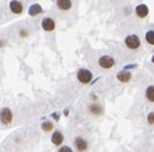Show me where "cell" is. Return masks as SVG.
<instances>
[{
  "label": "cell",
  "mask_w": 154,
  "mask_h": 152,
  "mask_svg": "<svg viewBox=\"0 0 154 152\" xmlns=\"http://www.w3.org/2000/svg\"><path fill=\"white\" fill-rule=\"evenodd\" d=\"M78 80L80 81L82 84H88L89 81L92 80V72L89 70L86 69H82L78 71Z\"/></svg>",
  "instance_id": "cell-1"
},
{
  "label": "cell",
  "mask_w": 154,
  "mask_h": 152,
  "mask_svg": "<svg viewBox=\"0 0 154 152\" xmlns=\"http://www.w3.org/2000/svg\"><path fill=\"white\" fill-rule=\"evenodd\" d=\"M125 43H126L127 47L131 48V50H136V48L140 46V39H139V37H137V36L131 34L129 37H126Z\"/></svg>",
  "instance_id": "cell-2"
},
{
  "label": "cell",
  "mask_w": 154,
  "mask_h": 152,
  "mask_svg": "<svg viewBox=\"0 0 154 152\" xmlns=\"http://www.w3.org/2000/svg\"><path fill=\"white\" fill-rule=\"evenodd\" d=\"M13 119V114H12V110L8 109V108H4L0 112V121H2L4 124H9L12 122Z\"/></svg>",
  "instance_id": "cell-3"
},
{
  "label": "cell",
  "mask_w": 154,
  "mask_h": 152,
  "mask_svg": "<svg viewBox=\"0 0 154 152\" xmlns=\"http://www.w3.org/2000/svg\"><path fill=\"white\" fill-rule=\"evenodd\" d=\"M99 66L101 67H103V69H110V67H112L113 65H115V60L111 57V56H102L99 58Z\"/></svg>",
  "instance_id": "cell-4"
},
{
  "label": "cell",
  "mask_w": 154,
  "mask_h": 152,
  "mask_svg": "<svg viewBox=\"0 0 154 152\" xmlns=\"http://www.w3.org/2000/svg\"><path fill=\"white\" fill-rule=\"evenodd\" d=\"M42 28L47 32H52L55 29V22L52 20L51 18H45L42 20Z\"/></svg>",
  "instance_id": "cell-5"
},
{
  "label": "cell",
  "mask_w": 154,
  "mask_h": 152,
  "mask_svg": "<svg viewBox=\"0 0 154 152\" xmlns=\"http://www.w3.org/2000/svg\"><path fill=\"white\" fill-rule=\"evenodd\" d=\"M135 13H136V15L139 18H145L146 15H148V13H149V9H148L146 5L141 4V5H137V7H136Z\"/></svg>",
  "instance_id": "cell-6"
},
{
  "label": "cell",
  "mask_w": 154,
  "mask_h": 152,
  "mask_svg": "<svg viewBox=\"0 0 154 152\" xmlns=\"http://www.w3.org/2000/svg\"><path fill=\"white\" fill-rule=\"evenodd\" d=\"M9 7H10V10H12L14 14H20V13H22V10H23V5L20 4L19 1H15V0L10 1Z\"/></svg>",
  "instance_id": "cell-7"
},
{
  "label": "cell",
  "mask_w": 154,
  "mask_h": 152,
  "mask_svg": "<svg viewBox=\"0 0 154 152\" xmlns=\"http://www.w3.org/2000/svg\"><path fill=\"white\" fill-rule=\"evenodd\" d=\"M117 79L121 83H127V81H130V79H131V74L127 71V70H124V71L117 74Z\"/></svg>",
  "instance_id": "cell-8"
},
{
  "label": "cell",
  "mask_w": 154,
  "mask_h": 152,
  "mask_svg": "<svg viewBox=\"0 0 154 152\" xmlns=\"http://www.w3.org/2000/svg\"><path fill=\"white\" fill-rule=\"evenodd\" d=\"M51 141H52V143L56 145V146L61 145V142L64 141V136H62V133H61V132H59V131H56L54 134H52Z\"/></svg>",
  "instance_id": "cell-9"
},
{
  "label": "cell",
  "mask_w": 154,
  "mask_h": 152,
  "mask_svg": "<svg viewBox=\"0 0 154 152\" xmlns=\"http://www.w3.org/2000/svg\"><path fill=\"white\" fill-rule=\"evenodd\" d=\"M57 7L62 10H68L71 8V1L70 0H57Z\"/></svg>",
  "instance_id": "cell-10"
},
{
  "label": "cell",
  "mask_w": 154,
  "mask_h": 152,
  "mask_svg": "<svg viewBox=\"0 0 154 152\" xmlns=\"http://www.w3.org/2000/svg\"><path fill=\"white\" fill-rule=\"evenodd\" d=\"M75 145H77V148L79 151H84V150H87V142H86V139H83V138H77L75 139Z\"/></svg>",
  "instance_id": "cell-11"
},
{
  "label": "cell",
  "mask_w": 154,
  "mask_h": 152,
  "mask_svg": "<svg viewBox=\"0 0 154 152\" xmlns=\"http://www.w3.org/2000/svg\"><path fill=\"white\" fill-rule=\"evenodd\" d=\"M89 110L92 112V114H101L103 112L102 107H101L99 104H97V103H93V104H91V107H89Z\"/></svg>",
  "instance_id": "cell-12"
},
{
  "label": "cell",
  "mask_w": 154,
  "mask_h": 152,
  "mask_svg": "<svg viewBox=\"0 0 154 152\" xmlns=\"http://www.w3.org/2000/svg\"><path fill=\"white\" fill-rule=\"evenodd\" d=\"M42 12V8H41V5L38 4H35V5H32V7L29 8V15H37V14H40Z\"/></svg>",
  "instance_id": "cell-13"
},
{
  "label": "cell",
  "mask_w": 154,
  "mask_h": 152,
  "mask_svg": "<svg viewBox=\"0 0 154 152\" xmlns=\"http://www.w3.org/2000/svg\"><path fill=\"white\" fill-rule=\"evenodd\" d=\"M145 96H146V99L154 103V86H149V88L146 89V93H145Z\"/></svg>",
  "instance_id": "cell-14"
},
{
  "label": "cell",
  "mask_w": 154,
  "mask_h": 152,
  "mask_svg": "<svg viewBox=\"0 0 154 152\" xmlns=\"http://www.w3.org/2000/svg\"><path fill=\"white\" fill-rule=\"evenodd\" d=\"M145 39L149 45H154V31H149L145 34Z\"/></svg>",
  "instance_id": "cell-15"
},
{
  "label": "cell",
  "mask_w": 154,
  "mask_h": 152,
  "mask_svg": "<svg viewBox=\"0 0 154 152\" xmlns=\"http://www.w3.org/2000/svg\"><path fill=\"white\" fill-rule=\"evenodd\" d=\"M41 127H42V129H44L45 132H49V131H51V129L54 128V126H52V123H51V122H44Z\"/></svg>",
  "instance_id": "cell-16"
},
{
  "label": "cell",
  "mask_w": 154,
  "mask_h": 152,
  "mask_svg": "<svg viewBox=\"0 0 154 152\" xmlns=\"http://www.w3.org/2000/svg\"><path fill=\"white\" fill-rule=\"evenodd\" d=\"M148 122H149L150 124H154V113L148 114Z\"/></svg>",
  "instance_id": "cell-17"
},
{
  "label": "cell",
  "mask_w": 154,
  "mask_h": 152,
  "mask_svg": "<svg viewBox=\"0 0 154 152\" xmlns=\"http://www.w3.org/2000/svg\"><path fill=\"white\" fill-rule=\"evenodd\" d=\"M136 67V65H127V66H125L124 70H130V69H135Z\"/></svg>",
  "instance_id": "cell-18"
},
{
  "label": "cell",
  "mask_w": 154,
  "mask_h": 152,
  "mask_svg": "<svg viewBox=\"0 0 154 152\" xmlns=\"http://www.w3.org/2000/svg\"><path fill=\"white\" fill-rule=\"evenodd\" d=\"M65 151H71L70 147H61L60 148V152H65Z\"/></svg>",
  "instance_id": "cell-19"
},
{
  "label": "cell",
  "mask_w": 154,
  "mask_h": 152,
  "mask_svg": "<svg viewBox=\"0 0 154 152\" xmlns=\"http://www.w3.org/2000/svg\"><path fill=\"white\" fill-rule=\"evenodd\" d=\"M52 118H55V119H56V121H59V115H57V114H55V113H54V114H52Z\"/></svg>",
  "instance_id": "cell-20"
},
{
  "label": "cell",
  "mask_w": 154,
  "mask_h": 152,
  "mask_svg": "<svg viewBox=\"0 0 154 152\" xmlns=\"http://www.w3.org/2000/svg\"><path fill=\"white\" fill-rule=\"evenodd\" d=\"M152 61H153V62H154V55H153V58H152Z\"/></svg>",
  "instance_id": "cell-21"
}]
</instances>
